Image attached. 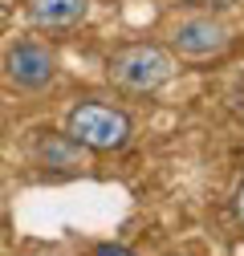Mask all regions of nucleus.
<instances>
[{
    "mask_svg": "<svg viewBox=\"0 0 244 256\" xmlns=\"http://www.w3.org/2000/svg\"><path fill=\"white\" fill-rule=\"evenodd\" d=\"M66 134L74 142H82L90 154H114L130 142L134 134V122L130 114L114 106V102H98V98H86V102H74L70 114H66Z\"/></svg>",
    "mask_w": 244,
    "mask_h": 256,
    "instance_id": "f257e3e1",
    "label": "nucleus"
},
{
    "mask_svg": "<svg viewBox=\"0 0 244 256\" xmlns=\"http://www.w3.org/2000/svg\"><path fill=\"white\" fill-rule=\"evenodd\" d=\"M4 78H8V86L28 90V94L45 90L57 78V53L41 41H16L4 53Z\"/></svg>",
    "mask_w": 244,
    "mask_h": 256,
    "instance_id": "20e7f679",
    "label": "nucleus"
},
{
    "mask_svg": "<svg viewBox=\"0 0 244 256\" xmlns=\"http://www.w3.org/2000/svg\"><path fill=\"white\" fill-rule=\"evenodd\" d=\"M192 4H204V8H232V4H244V0H192Z\"/></svg>",
    "mask_w": 244,
    "mask_h": 256,
    "instance_id": "6e6552de",
    "label": "nucleus"
},
{
    "mask_svg": "<svg viewBox=\"0 0 244 256\" xmlns=\"http://www.w3.org/2000/svg\"><path fill=\"white\" fill-rule=\"evenodd\" d=\"M175 70H179L175 53L167 45H150V41L122 45L106 61V78L122 94H155V90H163L175 78Z\"/></svg>",
    "mask_w": 244,
    "mask_h": 256,
    "instance_id": "f03ea898",
    "label": "nucleus"
},
{
    "mask_svg": "<svg viewBox=\"0 0 244 256\" xmlns=\"http://www.w3.org/2000/svg\"><path fill=\"white\" fill-rule=\"evenodd\" d=\"M232 24L212 16V12H200V16H183L171 37H167V49L175 53V61H192V66H204V61H220L228 49H232Z\"/></svg>",
    "mask_w": 244,
    "mask_h": 256,
    "instance_id": "7ed1b4c3",
    "label": "nucleus"
},
{
    "mask_svg": "<svg viewBox=\"0 0 244 256\" xmlns=\"http://www.w3.org/2000/svg\"><path fill=\"white\" fill-rule=\"evenodd\" d=\"M90 256H138L134 248H126V244H114V240H106V244H98Z\"/></svg>",
    "mask_w": 244,
    "mask_h": 256,
    "instance_id": "0eeeda50",
    "label": "nucleus"
},
{
    "mask_svg": "<svg viewBox=\"0 0 244 256\" xmlns=\"http://www.w3.org/2000/svg\"><path fill=\"white\" fill-rule=\"evenodd\" d=\"M236 220H240V228H244V179L236 187Z\"/></svg>",
    "mask_w": 244,
    "mask_h": 256,
    "instance_id": "1a4fd4ad",
    "label": "nucleus"
},
{
    "mask_svg": "<svg viewBox=\"0 0 244 256\" xmlns=\"http://www.w3.org/2000/svg\"><path fill=\"white\" fill-rule=\"evenodd\" d=\"M33 154H37V163H41L45 171H82V167H86V158H90V150H86L82 142H74L66 130H61V134L41 130Z\"/></svg>",
    "mask_w": 244,
    "mask_h": 256,
    "instance_id": "423d86ee",
    "label": "nucleus"
},
{
    "mask_svg": "<svg viewBox=\"0 0 244 256\" xmlns=\"http://www.w3.org/2000/svg\"><path fill=\"white\" fill-rule=\"evenodd\" d=\"M90 12V0H24V16L41 33H70Z\"/></svg>",
    "mask_w": 244,
    "mask_h": 256,
    "instance_id": "39448f33",
    "label": "nucleus"
}]
</instances>
